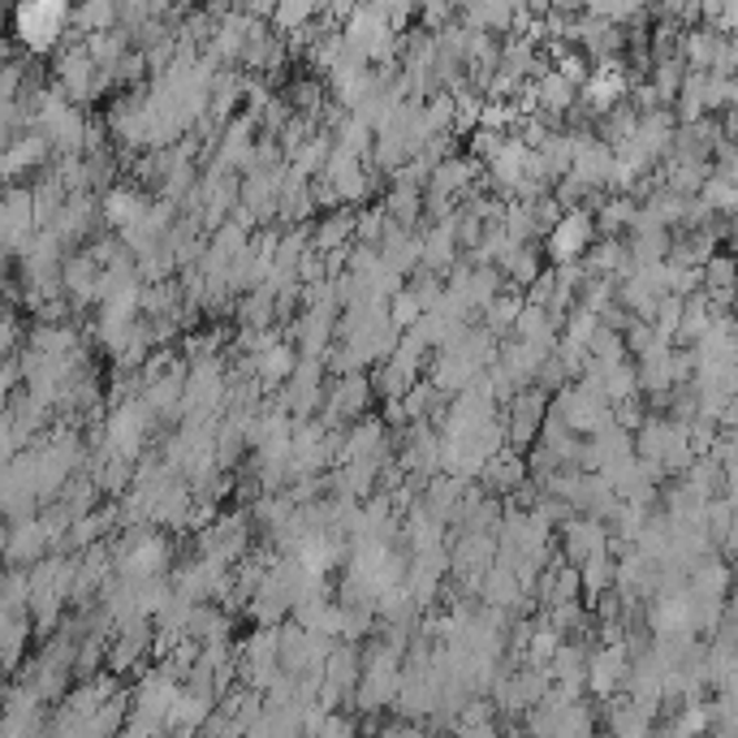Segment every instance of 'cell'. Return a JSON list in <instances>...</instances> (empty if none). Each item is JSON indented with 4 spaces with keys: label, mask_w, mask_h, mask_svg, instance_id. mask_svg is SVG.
<instances>
[{
    "label": "cell",
    "mask_w": 738,
    "mask_h": 738,
    "mask_svg": "<svg viewBox=\"0 0 738 738\" xmlns=\"http://www.w3.org/2000/svg\"><path fill=\"white\" fill-rule=\"evenodd\" d=\"M544 415H548V393L536 388V385L518 388V393L509 397V406H502L505 449H514V454L532 449V445H536V436H540Z\"/></svg>",
    "instance_id": "obj_3"
},
{
    "label": "cell",
    "mask_w": 738,
    "mask_h": 738,
    "mask_svg": "<svg viewBox=\"0 0 738 738\" xmlns=\"http://www.w3.org/2000/svg\"><path fill=\"white\" fill-rule=\"evenodd\" d=\"M596 242V221L587 208H575V212H562V221L540 237L544 264L557 269V264H579L583 255L592 251Z\"/></svg>",
    "instance_id": "obj_2"
},
{
    "label": "cell",
    "mask_w": 738,
    "mask_h": 738,
    "mask_svg": "<svg viewBox=\"0 0 738 738\" xmlns=\"http://www.w3.org/2000/svg\"><path fill=\"white\" fill-rule=\"evenodd\" d=\"M630 674V657L621 644H596L587 653V669H583V691L592 704H609L614 696H621V683Z\"/></svg>",
    "instance_id": "obj_4"
},
{
    "label": "cell",
    "mask_w": 738,
    "mask_h": 738,
    "mask_svg": "<svg viewBox=\"0 0 738 738\" xmlns=\"http://www.w3.org/2000/svg\"><path fill=\"white\" fill-rule=\"evenodd\" d=\"M100 230H104V225H100V199L91 191L65 194V203H61V212H57V221H52V233L61 237V246H65V251H82Z\"/></svg>",
    "instance_id": "obj_5"
},
{
    "label": "cell",
    "mask_w": 738,
    "mask_h": 738,
    "mask_svg": "<svg viewBox=\"0 0 738 738\" xmlns=\"http://www.w3.org/2000/svg\"><path fill=\"white\" fill-rule=\"evenodd\" d=\"M518 311H523V294H518V290H509V285H505L502 294H497V299H493V303H488V307L479 311V328H484V333H493V337H497V342H502L505 333H509V328H514V320H518Z\"/></svg>",
    "instance_id": "obj_15"
},
{
    "label": "cell",
    "mask_w": 738,
    "mask_h": 738,
    "mask_svg": "<svg viewBox=\"0 0 738 738\" xmlns=\"http://www.w3.org/2000/svg\"><path fill=\"white\" fill-rule=\"evenodd\" d=\"M730 281H735V255H730V251H717V255L699 269V285H704V290H730Z\"/></svg>",
    "instance_id": "obj_24"
},
{
    "label": "cell",
    "mask_w": 738,
    "mask_h": 738,
    "mask_svg": "<svg viewBox=\"0 0 738 738\" xmlns=\"http://www.w3.org/2000/svg\"><path fill=\"white\" fill-rule=\"evenodd\" d=\"M358 669H363V644H337V639H333V648H328V657H324L320 678H324L328 687H337L342 696H350V691H354V683H358Z\"/></svg>",
    "instance_id": "obj_10"
},
{
    "label": "cell",
    "mask_w": 738,
    "mask_h": 738,
    "mask_svg": "<svg viewBox=\"0 0 738 738\" xmlns=\"http://www.w3.org/2000/svg\"><path fill=\"white\" fill-rule=\"evenodd\" d=\"M65 27H70V4L61 0H31L4 13V36L31 61H48L65 43Z\"/></svg>",
    "instance_id": "obj_1"
},
{
    "label": "cell",
    "mask_w": 738,
    "mask_h": 738,
    "mask_svg": "<svg viewBox=\"0 0 738 738\" xmlns=\"http://www.w3.org/2000/svg\"><path fill=\"white\" fill-rule=\"evenodd\" d=\"M354 212L358 208H328L311 221V251L315 255H328V251H342L354 242Z\"/></svg>",
    "instance_id": "obj_8"
},
{
    "label": "cell",
    "mask_w": 738,
    "mask_h": 738,
    "mask_svg": "<svg viewBox=\"0 0 738 738\" xmlns=\"http://www.w3.org/2000/svg\"><path fill=\"white\" fill-rule=\"evenodd\" d=\"M596 328H600V320L583 307H575L566 320H562V337H570V342H579V346H587V342L596 337Z\"/></svg>",
    "instance_id": "obj_26"
},
{
    "label": "cell",
    "mask_w": 738,
    "mask_h": 738,
    "mask_svg": "<svg viewBox=\"0 0 738 738\" xmlns=\"http://www.w3.org/2000/svg\"><path fill=\"white\" fill-rule=\"evenodd\" d=\"M385 315H388V324H393L397 333H406V328H415V324H419V315H424V311H419V303H415L406 290H397V294L388 299Z\"/></svg>",
    "instance_id": "obj_25"
},
{
    "label": "cell",
    "mask_w": 738,
    "mask_h": 738,
    "mask_svg": "<svg viewBox=\"0 0 738 738\" xmlns=\"http://www.w3.org/2000/svg\"><path fill=\"white\" fill-rule=\"evenodd\" d=\"M57 505H61L70 518H87V514H95V509L104 505V497H100L95 479H91L87 471H78V475H70V479H65V488L57 493Z\"/></svg>",
    "instance_id": "obj_14"
},
{
    "label": "cell",
    "mask_w": 738,
    "mask_h": 738,
    "mask_svg": "<svg viewBox=\"0 0 738 738\" xmlns=\"http://www.w3.org/2000/svg\"><path fill=\"white\" fill-rule=\"evenodd\" d=\"M82 48H87V57H91V65H95V70H113L117 61H121V57H125L134 43H130V31L113 27V31L87 36V39H82Z\"/></svg>",
    "instance_id": "obj_16"
},
{
    "label": "cell",
    "mask_w": 738,
    "mask_h": 738,
    "mask_svg": "<svg viewBox=\"0 0 738 738\" xmlns=\"http://www.w3.org/2000/svg\"><path fill=\"white\" fill-rule=\"evenodd\" d=\"M544 269H548V264H544L540 242L509 246V251L502 255V264H497V272L505 276V285H509V290H518V294H523V290H527V285H532V281H536Z\"/></svg>",
    "instance_id": "obj_9"
},
{
    "label": "cell",
    "mask_w": 738,
    "mask_h": 738,
    "mask_svg": "<svg viewBox=\"0 0 738 738\" xmlns=\"http://www.w3.org/2000/svg\"><path fill=\"white\" fill-rule=\"evenodd\" d=\"M27 342V320L13 307H0V363H13Z\"/></svg>",
    "instance_id": "obj_22"
},
{
    "label": "cell",
    "mask_w": 738,
    "mask_h": 738,
    "mask_svg": "<svg viewBox=\"0 0 738 738\" xmlns=\"http://www.w3.org/2000/svg\"><path fill=\"white\" fill-rule=\"evenodd\" d=\"M246 618L255 621V626H281V621H290V600L272 587L269 575L255 587V596H251V605H246Z\"/></svg>",
    "instance_id": "obj_17"
},
{
    "label": "cell",
    "mask_w": 738,
    "mask_h": 738,
    "mask_svg": "<svg viewBox=\"0 0 738 738\" xmlns=\"http://www.w3.org/2000/svg\"><path fill=\"white\" fill-rule=\"evenodd\" d=\"M385 230H388V216H385V208H381V199H376V203H363V208L354 212V246H381Z\"/></svg>",
    "instance_id": "obj_19"
},
{
    "label": "cell",
    "mask_w": 738,
    "mask_h": 738,
    "mask_svg": "<svg viewBox=\"0 0 738 738\" xmlns=\"http://www.w3.org/2000/svg\"><path fill=\"white\" fill-rule=\"evenodd\" d=\"M4 548H0V566H13V570H31L36 562H43L52 553V540L43 532L39 518H22V523H4Z\"/></svg>",
    "instance_id": "obj_6"
},
{
    "label": "cell",
    "mask_w": 738,
    "mask_h": 738,
    "mask_svg": "<svg viewBox=\"0 0 738 738\" xmlns=\"http://www.w3.org/2000/svg\"><path fill=\"white\" fill-rule=\"evenodd\" d=\"M320 18V9L315 4H303V0H294V4H272V18H269V31L276 36H290V31H299V27H307Z\"/></svg>",
    "instance_id": "obj_20"
},
{
    "label": "cell",
    "mask_w": 738,
    "mask_h": 738,
    "mask_svg": "<svg viewBox=\"0 0 738 738\" xmlns=\"http://www.w3.org/2000/svg\"><path fill=\"white\" fill-rule=\"evenodd\" d=\"M27 600H31V579L27 570H13V566H0V609L22 618L27 614Z\"/></svg>",
    "instance_id": "obj_18"
},
{
    "label": "cell",
    "mask_w": 738,
    "mask_h": 738,
    "mask_svg": "<svg viewBox=\"0 0 738 738\" xmlns=\"http://www.w3.org/2000/svg\"><path fill=\"white\" fill-rule=\"evenodd\" d=\"M505 139H509V134H497V130H479V125H475V130H471V134H466V160H475V164H488V160H493V155L502 152L505 148Z\"/></svg>",
    "instance_id": "obj_23"
},
{
    "label": "cell",
    "mask_w": 738,
    "mask_h": 738,
    "mask_svg": "<svg viewBox=\"0 0 738 738\" xmlns=\"http://www.w3.org/2000/svg\"><path fill=\"white\" fill-rule=\"evenodd\" d=\"M294 363H299V350L290 346V342H276L264 354H255V381L264 385V393H272V388H281L290 381Z\"/></svg>",
    "instance_id": "obj_13"
},
{
    "label": "cell",
    "mask_w": 738,
    "mask_h": 738,
    "mask_svg": "<svg viewBox=\"0 0 738 738\" xmlns=\"http://www.w3.org/2000/svg\"><path fill=\"white\" fill-rule=\"evenodd\" d=\"M148 194L143 191H134V186H125V182H117L113 191H104L100 194V225L104 230H130L134 221H143V212H148Z\"/></svg>",
    "instance_id": "obj_7"
},
{
    "label": "cell",
    "mask_w": 738,
    "mask_h": 738,
    "mask_svg": "<svg viewBox=\"0 0 738 738\" xmlns=\"http://www.w3.org/2000/svg\"><path fill=\"white\" fill-rule=\"evenodd\" d=\"M427 738H441V735H427Z\"/></svg>",
    "instance_id": "obj_28"
},
{
    "label": "cell",
    "mask_w": 738,
    "mask_h": 738,
    "mask_svg": "<svg viewBox=\"0 0 738 738\" xmlns=\"http://www.w3.org/2000/svg\"><path fill=\"white\" fill-rule=\"evenodd\" d=\"M281 100H285V109L294 117H315L324 104H328V87L320 82L315 74H294L285 78V87L276 91Z\"/></svg>",
    "instance_id": "obj_11"
},
{
    "label": "cell",
    "mask_w": 738,
    "mask_h": 738,
    "mask_svg": "<svg viewBox=\"0 0 738 738\" xmlns=\"http://www.w3.org/2000/svg\"><path fill=\"white\" fill-rule=\"evenodd\" d=\"M696 199H704V208H708L712 216H721V221H730L738 208V191L730 182H721V178H708V182L699 186Z\"/></svg>",
    "instance_id": "obj_21"
},
{
    "label": "cell",
    "mask_w": 738,
    "mask_h": 738,
    "mask_svg": "<svg viewBox=\"0 0 738 738\" xmlns=\"http://www.w3.org/2000/svg\"><path fill=\"white\" fill-rule=\"evenodd\" d=\"M315 738H358V721H354V712H328Z\"/></svg>",
    "instance_id": "obj_27"
},
{
    "label": "cell",
    "mask_w": 738,
    "mask_h": 738,
    "mask_svg": "<svg viewBox=\"0 0 738 738\" xmlns=\"http://www.w3.org/2000/svg\"><path fill=\"white\" fill-rule=\"evenodd\" d=\"M117 27V4L113 0H87L70 9V27H65V39H87L100 36V31H113Z\"/></svg>",
    "instance_id": "obj_12"
}]
</instances>
